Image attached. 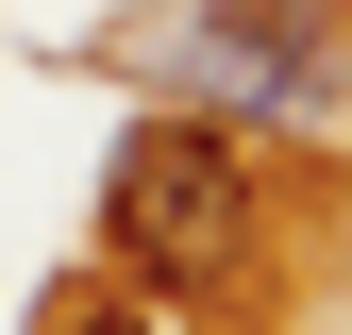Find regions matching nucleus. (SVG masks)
Returning a JSON list of instances; mask_svg holds the SVG:
<instances>
[{"mask_svg":"<svg viewBox=\"0 0 352 335\" xmlns=\"http://www.w3.org/2000/svg\"><path fill=\"white\" fill-rule=\"evenodd\" d=\"M101 218H118V268H135V285L201 302V285H235V251H252V168H235L218 117H135Z\"/></svg>","mask_w":352,"mask_h":335,"instance_id":"f257e3e1","label":"nucleus"},{"mask_svg":"<svg viewBox=\"0 0 352 335\" xmlns=\"http://www.w3.org/2000/svg\"><path fill=\"white\" fill-rule=\"evenodd\" d=\"M185 84L201 101H319V51H269L252 17H201L185 34Z\"/></svg>","mask_w":352,"mask_h":335,"instance_id":"f03ea898","label":"nucleus"},{"mask_svg":"<svg viewBox=\"0 0 352 335\" xmlns=\"http://www.w3.org/2000/svg\"><path fill=\"white\" fill-rule=\"evenodd\" d=\"M235 17L269 34V51H319V67H336V0H235Z\"/></svg>","mask_w":352,"mask_h":335,"instance_id":"7ed1b4c3","label":"nucleus"},{"mask_svg":"<svg viewBox=\"0 0 352 335\" xmlns=\"http://www.w3.org/2000/svg\"><path fill=\"white\" fill-rule=\"evenodd\" d=\"M84 335H168V319H151V302H101V319H84Z\"/></svg>","mask_w":352,"mask_h":335,"instance_id":"20e7f679","label":"nucleus"}]
</instances>
